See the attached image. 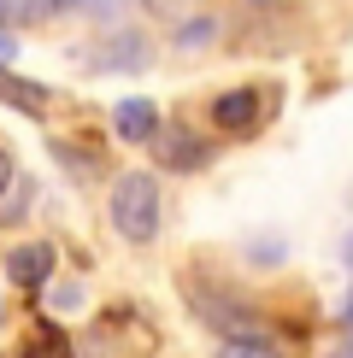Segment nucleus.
<instances>
[{
  "label": "nucleus",
  "mask_w": 353,
  "mask_h": 358,
  "mask_svg": "<svg viewBox=\"0 0 353 358\" xmlns=\"http://www.w3.org/2000/svg\"><path fill=\"white\" fill-rule=\"evenodd\" d=\"M18 358H77L71 352V341L53 329V323H36V329H29V341H24V352Z\"/></svg>",
  "instance_id": "1a4fd4ad"
},
{
  "label": "nucleus",
  "mask_w": 353,
  "mask_h": 358,
  "mask_svg": "<svg viewBox=\"0 0 353 358\" xmlns=\"http://www.w3.org/2000/svg\"><path fill=\"white\" fill-rule=\"evenodd\" d=\"M112 129H118L124 141H153V136H159L153 100H118V106H112Z\"/></svg>",
  "instance_id": "6e6552de"
},
{
  "label": "nucleus",
  "mask_w": 353,
  "mask_h": 358,
  "mask_svg": "<svg viewBox=\"0 0 353 358\" xmlns=\"http://www.w3.org/2000/svg\"><path fill=\"white\" fill-rule=\"evenodd\" d=\"M342 252H347V271H353V235H347V247H342Z\"/></svg>",
  "instance_id": "4468645a"
},
{
  "label": "nucleus",
  "mask_w": 353,
  "mask_h": 358,
  "mask_svg": "<svg viewBox=\"0 0 353 358\" xmlns=\"http://www.w3.org/2000/svg\"><path fill=\"white\" fill-rule=\"evenodd\" d=\"M271 106H277V94H265V88H224L212 100V124L224 136H254L265 117H271Z\"/></svg>",
  "instance_id": "20e7f679"
},
{
  "label": "nucleus",
  "mask_w": 353,
  "mask_h": 358,
  "mask_svg": "<svg viewBox=\"0 0 353 358\" xmlns=\"http://www.w3.org/2000/svg\"><path fill=\"white\" fill-rule=\"evenodd\" d=\"M153 347H159V335L136 306H106L83 329V358H147Z\"/></svg>",
  "instance_id": "f257e3e1"
},
{
  "label": "nucleus",
  "mask_w": 353,
  "mask_h": 358,
  "mask_svg": "<svg viewBox=\"0 0 353 358\" xmlns=\"http://www.w3.org/2000/svg\"><path fill=\"white\" fill-rule=\"evenodd\" d=\"M106 217L112 229L124 235L130 247H147L159 235V182L147 171H124L112 182V200H106Z\"/></svg>",
  "instance_id": "f03ea898"
},
{
  "label": "nucleus",
  "mask_w": 353,
  "mask_h": 358,
  "mask_svg": "<svg viewBox=\"0 0 353 358\" xmlns=\"http://www.w3.org/2000/svg\"><path fill=\"white\" fill-rule=\"evenodd\" d=\"M83 0H29V12H36V18H59V12H77Z\"/></svg>",
  "instance_id": "9b49d317"
},
{
  "label": "nucleus",
  "mask_w": 353,
  "mask_h": 358,
  "mask_svg": "<svg viewBox=\"0 0 353 358\" xmlns=\"http://www.w3.org/2000/svg\"><path fill=\"white\" fill-rule=\"evenodd\" d=\"M159 159H165L171 171H200V165H212V141L195 136L188 124H171V129H159Z\"/></svg>",
  "instance_id": "39448f33"
},
{
  "label": "nucleus",
  "mask_w": 353,
  "mask_h": 358,
  "mask_svg": "<svg viewBox=\"0 0 353 358\" xmlns=\"http://www.w3.org/2000/svg\"><path fill=\"white\" fill-rule=\"evenodd\" d=\"M48 100H53V94H48L41 83H29V77H18V71H6V65H0V106L41 117V112H48Z\"/></svg>",
  "instance_id": "0eeeda50"
},
{
  "label": "nucleus",
  "mask_w": 353,
  "mask_h": 358,
  "mask_svg": "<svg viewBox=\"0 0 353 358\" xmlns=\"http://www.w3.org/2000/svg\"><path fill=\"white\" fill-rule=\"evenodd\" d=\"M188 306H195V317L212 329L218 341H271V329L259 323V311H247L242 300H230L224 288H188Z\"/></svg>",
  "instance_id": "7ed1b4c3"
},
{
  "label": "nucleus",
  "mask_w": 353,
  "mask_h": 358,
  "mask_svg": "<svg viewBox=\"0 0 353 358\" xmlns=\"http://www.w3.org/2000/svg\"><path fill=\"white\" fill-rule=\"evenodd\" d=\"M342 358H353V347H347V352H342Z\"/></svg>",
  "instance_id": "2eb2a0df"
},
{
  "label": "nucleus",
  "mask_w": 353,
  "mask_h": 358,
  "mask_svg": "<svg viewBox=\"0 0 353 358\" xmlns=\"http://www.w3.org/2000/svg\"><path fill=\"white\" fill-rule=\"evenodd\" d=\"M218 358H271V341H224Z\"/></svg>",
  "instance_id": "9d476101"
},
{
  "label": "nucleus",
  "mask_w": 353,
  "mask_h": 358,
  "mask_svg": "<svg viewBox=\"0 0 353 358\" xmlns=\"http://www.w3.org/2000/svg\"><path fill=\"white\" fill-rule=\"evenodd\" d=\"M6 188H12V159L0 153V194H6Z\"/></svg>",
  "instance_id": "f8f14e48"
},
{
  "label": "nucleus",
  "mask_w": 353,
  "mask_h": 358,
  "mask_svg": "<svg viewBox=\"0 0 353 358\" xmlns=\"http://www.w3.org/2000/svg\"><path fill=\"white\" fill-rule=\"evenodd\" d=\"M12 53V36H6V29H0V59H6Z\"/></svg>",
  "instance_id": "ddd939ff"
},
{
  "label": "nucleus",
  "mask_w": 353,
  "mask_h": 358,
  "mask_svg": "<svg viewBox=\"0 0 353 358\" xmlns=\"http://www.w3.org/2000/svg\"><path fill=\"white\" fill-rule=\"evenodd\" d=\"M53 259L59 252L48 241H24V247H12L6 252V276H12V288H41V282L53 276Z\"/></svg>",
  "instance_id": "423d86ee"
}]
</instances>
